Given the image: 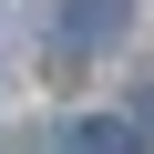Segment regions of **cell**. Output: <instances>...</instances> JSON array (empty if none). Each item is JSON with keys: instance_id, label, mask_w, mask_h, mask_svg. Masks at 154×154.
Wrapping results in <instances>:
<instances>
[{"instance_id": "obj_1", "label": "cell", "mask_w": 154, "mask_h": 154, "mask_svg": "<svg viewBox=\"0 0 154 154\" xmlns=\"http://www.w3.org/2000/svg\"><path fill=\"white\" fill-rule=\"evenodd\" d=\"M123 31H134V0H62V21H51L62 62H82V51H113Z\"/></svg>"}, {"instance_id": "obj_2", "label": "cell", "mask_w": 154, "mask_h": 154, "mask_svg": "<svg viewBox=\"0 0 154 154\" xmlns=\"http://www.w3.org/2000/svg\"><path fill=\"white\" fill-rule=\"evenodd\" d=\"M62 154H144V134H134V123H72Z\"/></svg>"}, {"instance_id": "obj_3", "label": "cell", "mask_w": 154, "mask_h": 154, "mask_svg": "<svg viewBox=\"0 0 154 154\" xmlns=\"http://www.w3.org/2000/svg\"><path fill=\"white\" fill-rule=\"evenodd\" d=\"M134 134H154V82H144V93H134Z\"/></svg>"}]
</instances>
